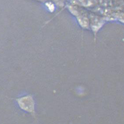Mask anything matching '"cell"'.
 Wrapping results in <instances>:
<instances>
[{"label": "cell", "mask_w": 124, "mask_h": 124, "mask_svg": "<svg viewBox=\"0 0 124 124\" xmlns=\"http://www.w3.org/2000/svg\"><path fill=\"white\" fill-rule=\"evenodd\" d=\"M19 108L22 110L31 114L36 118L35 102L32 95H26L16 99Z\"/></svg>", "instance_id": "1"}]
</instances>
